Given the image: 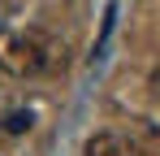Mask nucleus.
Masks as SVG:
<instances>
[{"label":"nucleus","mask_w":160,"mask_h":156,"mask_svg":"<svg viewBox=\"0 0 160 156\" xmlns=\"http://www.w3.org/2000/svg\"><path fill=\"white\" fill-rule=\"evenodd\" d=\"M87 156H143L134 148L126 134H117V130H100L91 143H87Z\"/></svg>","instance_id":"1"},{"label":"nucleus","mask_w":160,"mask_h":156,"mask_svg":"<svg viewBox=\"0 0 160 156\" xmlns=\"http://www.w3.org/2000/svg\"><path fill=\"white\" fill-rule=\"evenodd\" d=\"M9 130H13V134L30 130V113H9Z\"/></svg>","instance_id":"2"},{"label":"nucleus","mask_w":160,"mask_h":156,"mask_svg":"<svg viewBox=\"0 0 160 156\" xmlns=\"http://www.w3.org/2000/svg\"><path fill=\"white\" fill-rule=\"evenodd\" d=\"M152 96H156V100H160V65H156V70H152Z\"/></svg>","instance_id":"3"}]
</instances>
